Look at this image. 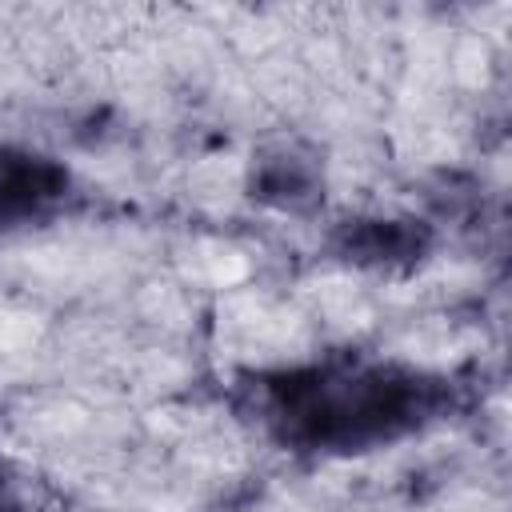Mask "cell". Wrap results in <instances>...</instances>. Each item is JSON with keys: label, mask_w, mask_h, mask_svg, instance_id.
I'll return each mask as SVG.
<instances>
[{"label": "cell", "mask_w": 512, "mask_h": 512, "mask_svg": "<svg viewBox=\"0 0 512 512\" xmlns=\"http://www.w3.org/2000/svg\"><path fill=\"white\" fill-rule=\"evenodd\" d=\"M44 196H52V172L28 156L0 152V216L24 212Z\"/></svg>", "instance_id": "obj_2"}, {"label": "cell", "mask_w": 512, "mask_h": 512, "mask_svg": "<svg viewBox=\"0 0 512 512\" xmlns=\"http://www.w3.org/2000/svg\"><path fill=\"white\" fill-rule=\"evenodd\" d=\"M420 384L392 380L384 372H344L312 376V384L288 388L284 420H292L308 440H364L412 420Z\"/></svg>", "instance_id": "obj_1"}]
</instances>
